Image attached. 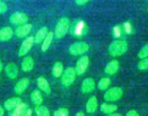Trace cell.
I'll use <instances>...</instances> for the list:
<instances>
[{
	"label": "cell",
	"instance_id": "ffe728a7",
	"mask_svg": "<svg viewBox=\"0 0 148 116\" xmlns=\"http://www.w3.org/2000/svg\"><path fill=\"white\" fill-rule=\"evenodd\" d=\"M54 33L53 32L50 31L48 32L47 34L46 37L45 38V39L43 40V43L42 45V52H46L50 46L51 44H52V40H53L54 38Z\"/></svg>",
	"mask_w": 148,
	"mask_h": 116
},
{
	"label": "cell",
	"instance_id": "6da1fadb",
	"mask_svg": "<svg viewBox=\"0 0 148 116\" xmlns=\"http://www.w3.org/2000/svg\"><path fill=\"white\" fill-rule=\"evenodd\" d=\"M129 45L124 40L114 41L110 44L108 52L113 57H119L124 55L128 50Z\"/></svg>",
	"mask_w": 148,
	"mask_h": 116
},
{
	"label": "cell",
	"instance_id": "44dd1931",
	"mask_svg": "<svg viewBox=\"0 0 148 116\" xmlns=\"http://www.w3.org/2000/svg\"><path fill=\"white\" fill-rule=\"evenodd\" d=\"M28 105L25 103H23L21 102L18 106L15 108L14 111L11 115L13 116H19V115H24L25 111L28 109Z\"/></svg>",
	"mask_w": 148,
	"mask_h": 116
},
{
	"label": "cell",
	"instance_id": "5b68a950",
	"mask_svg": "<svg viewBox=\"0 0 148 116\" xmlns=\"http://www.w3.org/2000/svg\"><path fill=\"white\" fill-rule=\"evenodd\" d=\"M123 91L121 88L116 86L113 88L109 89L104 94V100L107 102L118 101L122 97Z\"/></svg>",
	"mask_w": 148,
	"mask_h": 116
},
{
	"label": "cell",
	"instance_id": "cb8c5ba5",
	"mask_svg": "<svg viewBox=\"0 0 148 116\" xmlns=\"http://www.w3.org/2000/svg\"><path fill=\"white\" fill-rule=\"evenodd\" d=\"M63 73V66L60 62H57L55 63L52 68V74L55 78H59L62 76Z\"/></svg>",
	"mask_w": 148,
	"mask_h": 116
},
{
	"label": "cell",
	"instance_id": "e0dca14e",
	"mask_svg": "<svg viewBox=\"0 0 148 116\" xmlns=\"http://www.w3.org/2000/svg\"><path fill=\"white\" fill-rule=\"evenodd\" d=\"M97 100L95 96H92L87 101L86 110L88 113H94L97 109Z\"/></svg>",
	"mask_w": 148,
	"mask_h": 116
},
{
	"label": "cell",
	"instance_id": "2e32d148",
	"mask_svg": "<svg viewBox=\"0 0 148 116\" xmlns=\"http://www.w3.org/2000/svg\"><path fill=\"white\" fill-rule=\"evenodd\" d=\"M34 66V61L31 57H25L22 61L21 67L24 72H30L33 70Z\"/></svg>",
	"mask_w": 148,
	"mask_h": 116
},
{
	"label": "cell",
	"instance_id": "ba28073f",
	"mask_svg": "<svg viewBox=\"0 0 148 116\" xmlns=\"http://www.w3.org/2000/svg\"><path fill=\"white\" fill-rule=\"evenodd\" d=\"M34 39L32 36H29V37L26 38L25 40L23 42L22 44H21V47H20L19 52L18 55L20 57H23L28 54V52L31 50L32 48L33 44H34Z\"/></svg>",
	"mask_w": 148,
	"mask_h": 116
},
{
	"label": "cell",
	"instance_id": "ac0fdd59",
	"mask_svg": "<svg viewBox=\"0 0 148 116\" xmlns=\"http://www.w3.org/2000/svg\"><path fill=\"white\" fill-rule=\"evenodd\" d=\"M37 85L39 86V88L42 91H45L47 94H49L50 92V86H49V82L47 81V79H45V78L41 76V77L38 78L37 79Z\"/></svg>",
	"mask_w": 148,
	"mask_h": 116
},
{
	"label": "cell",
	"instance_id": "7c38bea8",
	"mask_svg": "<svg viewBox=\"0 0 148 116\" xmlns=\"http://www.w3.org/2000/svg\"><path fill=\"white\" fill-rule=\"evenodd\" d=\"M119 62L117 60H113L110 62L105 68V72L109 76H113L116 74L119 69Z\"/></svg>",
	"mask_w": 148,
	"mask_h": 116
},
{
	"label": "cell",
	"instance_id": "484cf974",
	"mask_svg": "<svg viewBox=\"0 0 148 116\" xmlns=\"http://www.w3.org/2000/svg\"><path fill=\"white\" fill-rule=\"evenodd\" d=\"M110 84V79L108 77L102 78L99 80V81L98 82V89L102 91L107 89L109 87Z\"/></svg>",
	"mask_w": 148,
	"mask_h": 116
},
{
	"label": "cell",
	"instance_id": "e575fe53",
	"mask_svg": "<svg viewBox=\"0 0 148 116\" xmlns=\"http://www.w3.org/2000/svg\"><path fill=\"white\" fill-rule=\"evenodd\" d=\"M76 116H84V112H79L76 114Z\"/></svg>",
	"mask_w": 148,
	"mask_h": 116
},
{
	"label": "cell",
	"instance_id": "603a6c76",
	"mask_svg": "<svg viewBox=\"0 0 148 116\" xmlns=\"http://www.w3.org/2000/svg\"><path fill=\"white\" fill-rule=\"evenodd\" d=\"M31 97L32 102L36 105L42 104V103L43 102V97H42V94L39 90H34L31 93Z\"/></svg>",
	"mask_w": 148,
	"mask_h": 116
},
{
	"label": "cell",
	"instance_id": "8d00e7d4",
	"mask_svg": "<svg viewBox=\"0 0 148 116\" xmlns=\"http://www.w3.org/2000/svg\"><path fill=\"white\" fill-rule=\"evenodd\" d=\"M110 115H111V116H121V115L120 113H112V114H110Z\"/></svg>",
	"mask_w": 148,
	"mask_h": 116
},
{
	"label": "cell",
	"instance_id": "9c48e42d",
	"mask_svg": "<svg viewBox=\"0 0 148 116\" xmlns=\"http://www.w3.org/2000/svg\"><path fill=\"white\" fill-rule=\"evenodd\" d=\"M95 88V81L92 78L84 79L82 85V91L84 94H89Z\"/></svg>",
	"mask_w": 148,
	"mask_h": 116
},
{
	"label": "cell",
	"instance_id": "83f0119b",
	"mask_svg": "<svg viewBox=\"0 0 148 116\" xmlns=\"http://www.w3.org/2000/svg\"><path fill=\"white\" fill-rule=\"evenodd\" d=\"M138 57L140 59L147 57H148V44H146L141 49L139 52L138 53Z\"/></svg>",
	"mask_w": 148,
	"mask_h": 116
},
{
	"label": "cell",
	"instance_id": "277c9868",
	"mask_svg": "<svg viewBox=\"0 0 148 116\" xmlns=\"http://www.w3.org/2000/svg\"><path fill=\"white\" fill-rule=\"evenodd\" d=\"M89 49V46L87 43L83 42H75L69 47V52L73 56H79L87 52Z\"/></svg>",
	"mask_w": 148,
	"mask_h": 116
},
{
	"label": "cell",
	"instance_id": "52a82bcc",
	"mask_svg": "<svg viewBox=\"0 0 148 116\" xmlns=\"http://www.w3.org/2000/svg\"><path fill=\"white\" fill-rule=\"evenodd\" d=\"M28 20V15L23 12H15L10 17V21L14 25H23L26 23Z\"/></svg>",
	"mask_w": 148,
	"mask_h": 116
},
{
	"label": "cell",
	"instance_id": "4dcf8cb0",
	"mask_svg": "<svg viewBox=\"0 0 148 116\" xmlns=\"http://www.w3.org/2000/svg\"><path fill=\"white\" fill-rule=\"evenodd\" d=\"M126 115L127 116H139V113L136 112V110H131L126 113Z\"/></svg>",
	"mask_w": 148,
	"mask_h": 116
},
{
	"label": "cell",
	"instance_id": "8fae6325",
	"mask_svg": "<svg viewBox=\"0 0 148 116\" xmlns=\"http://www.w3.org/2000/svg\"><path fill=\"white\" fill-rule=\"evenodd\" d=\"M5 71L7 76L11 79H15L18 75V66L13 63H10L5 66Z\"/></svg>",
	"mask_w": 148,
	"mask_h": 116
},
{
	"label": "cell",
	"instance_id": "9a60e30c",
	"mask_svg": "<svg viewBox=\"0 0 148 116\" xmlns=\"http://www.w3.org/2000/svg\"><path fill=\"white\" fill-rule=\"evenodd\" d=\"M21 102V99L19 97H12V98L8 99V100L4 103V107L8 111H11L15 109L20 103Z\"/></svg>",
	"mask_w": 148,
	"mask_h": 116
},
{
	"label": "cell",
	"instance_id": "d6a6232c",
	"mask_svg": "<svg viewBox=\"0 0 148 116\" xmlns=\"http://www.w3.org/2000/svg\"><path fill=\"white\" fill-rule=\"evenodd\" d=\"M31 114H32V110H31L29 107H28V109H27L26 111H25V115H24L28 116V115H31Z\"/></svg>",
	"mask_w": 148,
	"mask_h": 116
},
{
	"label": "cell",
	"instance_id": "4316f807",
	"mask_svg": "<svg viewBox=\"0 0 148 116\" xmlns=\"http://www.w3.org/2000/svg\"><path fill=\"white\" fill-rule=\"evenodd\" d=\"M138 68L140 70H148V57L142 59V60L139 62L137 65Z\"/></svg>",
	"mask_w": 148,
	"mask_h": 116
},
{
	"label": "cell",
	"instance_id": "74e56055",
	"mask_svg": "<svg viewBox=\"0 0 148 116\" xmlns=\"http://www.w3.org/2000/svg\"><path fill=\"white\" fill-rule=\"evenodd\" d=\"M147 12H148V9H147Z\"/></svg>",
	"mask_w": 148,
	"mask_h": 116
},
{
	"label": "cell",
	"instance_id": "7402d4cb",
	"mask_svg": "<svg viewBox=\"0 0 148 116\" xmlns=\"http://www.w3.org/2000/svg\"><path fill=\"white\" fill-rule=\"evenodd\" d=\"M100 110L102 113L105 114H112L118 110V107L116 104H108L106 103H103L101 104Z\"/></svg>",
	"mask_w": 148,
	"mask_h": 116
},
{
	"label": "cell",
	"instance_id": "7a4b0ae2",
	"mask_svg": "<svg viewBox=\"0 0 148 116\" xmlns=\"http://www.w3.org/2000/svg\"><path fill=\"white\" fill-rule=\"evenodd\" d=\"M70 22L69 20L67 18H62L59 20L58 23H57L56 28H55V36L57 39H61L68 32L69 29Z\"/></svg>",
	"mask_w": 148,
	"mask_h": 116
},
{
	"label": "cell",
	"instance_id": "f1b7e54d",
	"mask_svg": "<svg viewBox=\"0 0 148 116\" xmlns=\"http://www.w3.org/2000/svg\"><path fill=\"white\" fill-rule=\"evenodd\" d=\"M69 114L68 109L66 108H60L55 110L54 112V115L55 116H67Z\"/></svg>",
	"mask_w": 148,
	"mask_h": 116
},
{
	"label": "cell",
	"instance_id": "3957f363",
	"mask_svg": "<svg viewBox=\"0 0 148 116\" xmlns=\"http://www.w3.org/2000/svg\"><path fill=\"white\" fill-rule=\"evenodd\" d=\"M76 69H74L72 67L68 68L62 73V78H61V83L64 86H66V87L71 86L76 80Z\"/></svg>",
	"mask_w": 148,
	"mask_h": 116
},
{
	"label": "cell",
	"instance_id": "836d02e7",
	"mask_svg": "<svg viewBox=\"0 0 148 116\" xmlns=\"http://www.w3.org/2000/svg\"><path fill=\"white\" fill-rule=\"evenodd\" d=\"M4 114H5V109L2 106H0V116L3 115Z\"/></svg>",
	"mask_w": 148,
	"mask_h": 116
},
{
	"label": "cell",
	"instance_id": "d6986e66",
	"mask_svg": "<svg viewBox=\"0 0 148 116\" xmlns=\"http://www.w3.org/2000/svg\"><path fill=\"white\" fill-rule=\"evenodd\" d=\"M48 33V28L47 27L44 26L42 28H41L37 33H36L35 37H34V42L36 44H39L40 42H42V41L45 39V38L46 37L47 34Z\"/></svg>",
	"mask_w": 148,
	"mask_h": 116
},
{
	"label": "cell",
	"instance_id": "5bb4252c",
	"mask_svg": "<svg viewBox=\"0 0 148 116\" xmlns=\"http://www.w3.org/2000/svg\"><path fill=\"white\" fill-rule=\"evenodd\" d=\"M29 85V79L27 78H24L20 80L15 86V92L18 94H21L28 88Z\"/></svg>",
	"mask_w": 148,
	"mask_h": 116
},
{
	"label": "cell",
	"instance_id": "f546056e",
	"mask_svg": "<svg viewBox=\"0 0 148 116\" xmlns=\"http://www.w3.org/2000/svg\"><path fill=\"white\" fill-rule=\"evenodd\" d=\"M7 11H8V6H7V5L3 1L0 0V14L5 13Z\"/></svg>",
	"mask_w": 148,
	"mask_h": 116
},
{
	"label": "cell",
	"instance_id": "d4e9b609",
	"mask_svg": "<svg viewBox=\"0 0 148 116\" xmlns=\"http://www.w3.org/2000/svg\"><path fill=\"white\" fill-rule=\"evenodd\" d=\"M35 113H36L37 115L39 116H49L50 115V112H49V109L47 107L44 105H36L35 107Z\"/></svg>",
	"mask_w": 148,
	"mask_h": 116
},
{
	"label": "cell",
	"instance_id": "30bf717a",
	"mask_svg": "<svg viewBox=\"0 0 148 116\" xmlns=\"http://www.w3.org/2000/svg\"><path fill=\"white\" fill-rule=\"evenodd\" d=\"M32 29V25L30 23H25L21 25L15 30V35L18 38H23L30 33Z\"/></svg>",
	"mask_w": 148,
	"mask_h": 116
},
{
	"label": "cell",
	"instance_id": "8992f818",
	"mask_svg": "<svg viewBox=\"0 0 148 116\" xmlns=\"http://www.w3.org/2000/svg\"><path fill=\"white\" fill-rule=\"evenodd\" d=\"M89 64V59L88 56H83L79 59V60L76 63V74L80 76L84 74L87 70L88 66Z\"/></svg>",
	"mask_w": 148,
	"mask_h": 116
},
{
	"label": "cell",
	"instance_id": "1f68e13d",
	"mask_svg": "<svg viewBox=\"0 0 148 116\" xmlns=\"http://www.w3.org/2000/svg\"><path fill=\"white\" fill-rule=\"evenodd\" d=\"M90 0H75L76 3L78 5H84L85 4L88 3Z\"/></svg>",
	"mask_w": 148,
	"mask_h": 116
},
{
	"label": "cell",
	"instance_id": "d590c367",
	"mask_svg": "<svg viewBox=\"0 0 148 116\" xmlns=\"http://www.w3.org/2000/svg\"><path fill=\"white\" fill-rule=\"evenodd\" d=\"M3 70V65H2V63L0 61V73Z\"/></svg>",
	"mask_w": 148,
	"mask_h": 116
},
{
	"label": "cell",
	"instance_id": "4fadbf2b",
	"mask_svg": "<svg viewBox=\"0 0 148 116\" xmlns=\"http://www.w3.org/2000/svg\"><path fill=\"white\" fill-rule=\"evenodd\" d=\"M13 31L10 27H4L0 29V41L1 42H8L13 36Z\"/></svg>",
	"mask_w": 148,
	"mask_h": 116
}]
</instances>
